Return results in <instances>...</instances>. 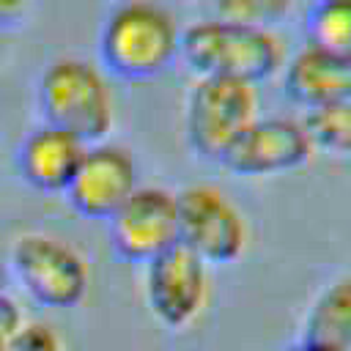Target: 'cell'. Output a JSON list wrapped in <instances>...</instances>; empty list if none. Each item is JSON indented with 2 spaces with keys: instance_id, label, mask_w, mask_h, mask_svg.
Masks as SVG:
<instances>
[{
  "instance_id": "obj_1",
  "label": "cell",
  "mask_w": 351,
  "mask_h": 351,
  "mask_svg": "<svg viewBox=\"0 0 351 351\" xmlns=\"http://www.w3.org/2000/svg\"><path fill=\"white\" fill-rule=\"evenodd\" d=\"M181 52L176 16L156 3L129 0L110 11L99 30L101 69L123 82H151L162 77Z\"/></svg>"
},
{
  "instance_id": "obj_2",
  "label": "cell",
  "mask_w": 351,
  "mask_h": 351,
  "mask_svg": "<svg viewBox=\"0 0 351 351\" xmlns=\"http://www.w3.org/2000/svg\"><path fill=\"white\" fill-rule=\"evenodd\" d=\"M178 60L195 77H228L258 85L285 66V41L271 27L200 19L181 30Z\"/></svg>"
},
{
  "instance_id": "obj_3",
  "label": "cell",
  "mask_w": 351,
  "mask_h": 351,
  "mask_svg": "<svg viewBox=\"0 0 351 351\" xmlns=\"http://www.w3.org/2000/svg\"><path fill=\"white\" fill-rule=\"evenodd\" d=\"M38 110L44 123L82 143H101L115 123V96L107 71L82 58H58L38 77Z\"/></svg>"
},
{
  "instance_id": "obj_4",
  "label": "cell",
  "mask_w": 351,
  "mask_h": 351,
  "mask_svg": "<svg viewBox=\"0 0 351 351\" xmlns=\"http://www.w3.org/2000/svg\"><path fill=\"white\" fill-rule=\"evenodd\" d=\"M255 118L258 85L228 77H197L184 107L186 143L200 159L219 162Z\"/></svg>"
},
{
  "instance_id": "obj_5",
  "label": "cell",
  "mask_w": 351,
  "mask_h": 351,
  "mask_svg": "<svg viewBox=\"0 0 351 351\" xmlns=\"http://www.w3.org/2000/svg\"><path fill=\"white\" fill-rule=\"evenodd\" d=\"M11 269L27 296L41 307H77L90 285L85 255L49 233H22L11 247Z\"/></svg>"
},
{
  "instance_id": "obj_6",
  "label": "cell",
  "mask_w": 351,
  "mask_h": 351,
  "mask_svg": "<svg viewBox=\"0 0 351 351\" xmlns=\"http://www.w3.org/2000/svg\"><path fill=\"white\" fill-rule=\"evenodd\" d=\"M178 241L208 266L233 263L244 255L250 230L236 203L214 184H189L176 192Z\"/></svg>"
},
{
  "instance_id": "obj_7",
  "label": "cell",
  "mask_w": 351,
  "mask_h": 351,
  "mask_svg": "<svg viewBox=\"0 0 351 351\" xmlns=\"http://www.w3.org/2000/svg\"><path fill=\"white\" fill-rule=\"evenodd\" d=\"M211 296L208 263L181 241L145 263V302L151 315L167 329L189 326Z\"/></svg>"
},
{
  "instance_id": "obj_8",
  "label": "cell",
  "mask_w": 351,
  "mask_h": 351,
  "mask_svg": "<svg viewBox=\"0 0 351 351\" xmlns=\"http://www.w3.org/2000/svg\"><path fill=\"white\" fill-rule=\"evenodd\" d=\"M107 233L115 258L145 266L159 252L178 244L176 192L162 186H137L107 219Z\"/></svg>"
},
{
  "instance_id": "obj_9",
  "label": "cell",
  "mask_w": 351,
  "mask_h": 351,
  "mask_svg": "<svg viewBox=\"0 0 351 351\" xmlns=\"http://www.w3.org/2000/svg\"><path fill=\"white\" fill-rule=\"evenodd\" d=\"M315 148L296 118H255L222 154L219 165L239 178H269L304 167Z\"/></svg>"
},
{
  "instance_id": "obj_10",
  "label": "cell",
  "mask_w": 351,
  "mask_h": 351,
  "mask_svg": "<svg viewBox=\"0 0 351 351\" xmlns=\"http://www.w3.org/2000/svg\"><path fill=\"white\" fill-rule=\"evenodd\" d=\"M140 186L134 154L118 143H93L63 192L69 206L85 219H110Z\"/></svg>"
},
{
  "instance_id": "obj_11",
  "label": "cell",
  "mask_w": 351,
  "mask_h": 351,
  "mask_svg": "<svg viewBox=\"0 0 351 351\" xmlns=\"http://www.w3.org/2000/svg\"><path fill=\"white\" fill-rule=\"evenodd\" d=\"M282 93L304 110L351 99V55L304 44L282 66Z\"/></svg>"
},
{
  "instance_id": "obj_12",
  "label": "cell",
  "mask_w": 351,
  "mask_h": 351,
  "mask_svg": "<svg viewBox=\"0 0 351 351\" xmlns=\"http://www.w3.org/2000/svg\"><path fill=\"white\" fill-rule=\"evenodd\" d=\"M88 143L80 137L41 123L16 148V170L22 181L44 195H63L85 156Z\"/></svg>"
},
{
  "instance_id": "obj_13",
  "label": "cell",
  "mask_w": 351,
  "mask_h": 351,
  "mask_svg": "<svg viewBox=\"0 0 351 351\" xmlns=\"http://www.w3.org/2000/svg\"><path fill=\"white\" fill-rule=\"evenodd\" d=\"M302 337L337 351H351V274L332 280L310 302Z\"/></svg>"
},
{
  "instance_id": "obj_14",
  "label": "cell",
  "mask_w": 351,
  "mask_h": 351,
  "mask_svg": "<svg viewBox=\"0 0 351 351\" xmlns=\"http://www.w3.org/2000/svg\"><path fill=\"white\" fill-rule=\"evenodd\" d=\"M304 38L313 47L351 55V0H315L304 14Z\"/></svg>"
},
{
  "instance_id": "obj_15",
  "label": "cell",
  "mask_w": 351,
  "mask_h": 351,
  "mask_svg": "<svg viewBox=\"0 0 351 351\" xmlns=\"http://www.w3.org/2000/svg\"><path fill=\"white\" fill-rule=\"evenodd\" d=\"M302 123L315 151L329 156H351V99L307 110Z\"/></svg>"
},
{
  "instance_id": "obj_16",
  "label": "cell",
  "mask_w": 351,
  "mask_h": 351,
  "mask_svg": "<svg viewBox=\"0 0 351 351\" xmlns=\"http://www.w3.org/2000/svg\"><path fill=\"white\" fill-rule=\"evenodd\" d=\"M296 0H203L206 11L214 19L241 22L255 27H274L282 22Z\"/></svg>"
},
{
  "instance_id": "obj_17",
  "label": "cell",
  "mask_w": 351,
  "mask_h": 351,
  "mask_svg": "<svg viewBox=\"0 0 351 351\" xmlns=\"http://www.w3.org/2000/svg\"><path fill=\"white\" fill-rule=\"evenodd\" d=\"M5 351H63L60 335L44 321H25Z\"/></svg>"
},
{
  "instance_id": "obj_18",
  "label": "cell",
  "mask_w": 351,
  "mask_h": 351,
  "mask_svg": "<svg viewBox=\"0 0 351 351\" xmlns=\"http://www.w3.org/2000/svg\"><path fill=\"white\" fill-rule=\"evenodd\" d=\"M25 324L22 318V310L14 299L3 296L0 299V351H5V346L11 343V337L19 332V326Z\"/></svg>"
},
{
  "instance_id": "obj_19",
  "label": "cell",
  "mask_w": 351,
  "mask_h": 351,
  "mask_svg": "<svg viewBox=\"0 0 351 351\" xmlns=\"http://www.w3.org/2000/svg\"><path fill=\"white\" fill-rule=\"evenodd\" d=\"M36 0H0V30L16 27L27 19Z\"/></svg>"
},
{
  "instance_id": "obj_20",
  "label": "cell",
  "mask_w": 351,
  "mask_h": 351,
  "mask_svg": "<svg viewBox=\"0 0 351 351\" xmlns=\"http://www.w3.org/2000/svg\"><path fill=\"white\" fill-rule=\"evenodd\" d=\"M285 351H337V348H329V346H321V343H313V340H299V343H291Z\"/></svg>"
},
{
  "instance_id": "obj_21",
  "label": "cell",
  "mask_w": 351,
  "mask_h": 351,
  "mask_svg": "<svg viewBox=\"0 0 351 351\" xmlns=\"http://www.w3.org/2000/svg\"><path fill=\"white\" fill-rule=\"evenodd\" d=\"M5 285H8V274H5V266L0 263V299L5 296Z\"/></svg>"
}]
</instances>
